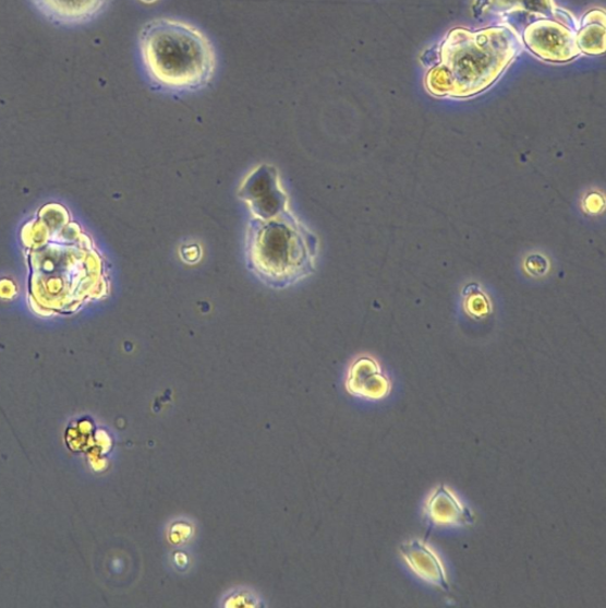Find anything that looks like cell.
<instances>
[{
    "label": "cell",
    "instance_id": "3",
    "mask_svg": "<svg viewBox=\"0 0 606 608\" xmlns=\"http://www.w3.org/2000/svg\"><path fill=\"white\" fill-rule=\"evenodd\" d=\"M317 239L291 211L271 219H252L247 231V261L266 285L284 288L315 270Z\"/></svg>",
    "mask_w": 606,
    "mask_h": 608
},
{
    "label": "cell",
    "instance_id": "12",
    "mask_svg": "<svg viewBox=\"0 0 606 608\" xmlns=\"http://www.w3.org/2000/svg\"><path fill=\"white\" fill-rule=\"evenodd\" d=\"M524 262V269L531 276H544L548 272L549 264L543 254H531Z\"/></svg>",
    "mask_w": 606,
    "mask_h": 608
},
{
    "label": "cell",
    "instance_id": "11",
    "mask_svg": "<svg viewBox=\"0 0 606 608\" xmlns=\"http://www.w3.org/2000/svg\"><path fill=\"white\" fill-rule=\"evenodd\" d=\"M466 310L471 317H484L490 310L489 301L483 293L474 291L466 297Z\"/></svg>",
    "mask_w": 606,
    "mask_h": 608
},
{
    "label": "cell",
    "instance_id": "7",
    "mask_svg": "<svg viewBox=\"0 0 606 608\" xmlns=\"http://www.w3.org/2000/svg\"><path fill=\"white\" fill-rule=\"evenodd\" d=\"M51 23L64 26L83 25L96 20L110 0H32Z\"/></svg>",
    "mask_w": 606,
    "mask_h": 608
},
{
    "label": "cell",
    "instance_id": "1",
    "mask_svg": "<svg viewBox=\"0 0 606 608\" xmlns=\"http://www.w3.org/2000/svg\"><path fill=\"white\" fill-rule=\"evenodd\" d=\"M140 52L150 87L172 96L208 87L217 72V52L209 38L180 20L147 22L140 34Z\"/></svg>",
    "mask_w": 606,
    "mask_h": 608
},
{
    "label": "cell",
    "instance_id": "6",
    "mask_svg": "<svg viewBox=\"0 0 606 608\" xmlns=\"http://www.w3.org/2000/svg\"><path fill=\"white\" fill-rule=\"evenodd\" d=\"M400 556L409 569L426 584L443 592L450 591L446 567L438 553L422 540L412 539L400 546Z\"/></svg>",
    "mask_w": 606,
    "mask_h": 608
},
{
    "label": "cell",
    "instance_id": "9",
    "mask_svg": "<svg viewBox=\"0 0 606 608\" xmlns=\"http://www.w3.org/2000/svg\"><path fill=\"white\" fill-rule=\"evenodd\" d=\"M424 513L428 524L435 526H471L475 523L473 510L446 485H440L429 494Z\"/></svg>",
    "mask_w": 606,
    "mask_h": 608
},
{
    "label": "cell",
    "instance_id": "10",
    "mask_svg": "<svg viewBox=\"0 0 606 608\" xmlns=\"http://www.w3.org/2000/svg\"><path fill=\"white\" fill-rule=\"evenodd\" d=\"M575 39L579 50L589 56H599L605 51L604 21H594L587 15L583 28L575 35Z\"/></svg>",
    "mask_w": 606,
    "mask_h": 608
},
{
    "label": "cell",
    "instance_id": "8",
    "mask_svg": "<svg viewBox=\"0 0 606 608\" xmlns=\"http://www.w3.org/2000/svg\"><path fill=\"white\" fill-rule=\"evenodd\" d=\"M347 388L350 394L368 401H381L392 391L381 365L371 357H361L350 368Z\"/></svg>",
    "mask_w": 606,
    "mask_h": 608
},
{
    "label": "cell",
    "instance_id": "2",
    "mask_svg": "<svg viewBox=\"0 0 606 608\" xmlns=\"http://www.w3.org/2000/svg\"><path fill=\"white\" fill-rule=\"evenodd\" d=\"M517 39L505 28L455 31L441 49V64L428 87L437 96L464 98L487 90L517 53Z\"/></svg>",
    "mask_w": 606,
    "mask_h": 608
},
{
    "label": "cell",
    "instance_id": "5",
    "mask_svg": "<svg viewBox=\"0 0 606 608\" xmlns=\"http://www.w3.org/2000/svg\"><path fill=\"white\" fill-rule=\"evenodd\" d=\"M523 40L536 57L550 62H568L581 53L574 33L552 20L530 24Z\"/></svg>",
    "mask_w": 606,
    "mask_h": 608
},
{
    "label": "cell",
    "instance_id": "13",
    "mask_svg": "<svg viewBox=\"0 0 606 608\" xmlns=\"http://www.w3.org/2000/svg\"><path fill=\"white\" fill-rule=\"evenodd\" d=\"M587 204H590V206H587V212L591 213H597L599 212V207H603V201L597 194L589 196L585 202V205Z\"/></svg>",
    "mask_w": 606,
    "mask_h": 608
},
{
    "label": "cell",
    "instance_id": "4",
    "mask_svg": "<svg viewBox=\"0 0 606 608\" xmlns=\"http://www.w3.org/2000/svg\"><path fill=\"white\" fill-rule=\"evenodd\" d=\"M240 198L246 202L254 219H271L290 211L289 198L271 167H258L251 172L241 187Z\"/></svg>",
    "mask_w": 606,
    "mask_h": 608
},
{
    "label": "cell",
    "instance_id": "14",
    "mask_svg": "<svg viewBox=\"0 0 606 608\" xmlns=\"http://www.w3.org/2000/svg\"><path fill=\"white\" fill-rule=\"evenodd\" d=\"M141 2L145 4H154L157 2V0H141Z\"/></svg>",
    "mask_w": 606,
    "mask_h": 608
}]
</instances>
